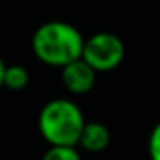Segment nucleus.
Instances as JSON below:
<instances>
[{"label":"nucleus","mask_w":160,"mask_h":160,"mask_svg":"<svg viewBox=\"0 0 160 160\" xmlns=\"http://www.w3.org/2000/svg\"><path fill=\"white\" fill-rule=\"evenodd\" d=\"M85 38L73 25L64 21L43 23L32 36V51L38 60L47 66L64 68L81 58Z\"/></svg>","instance_id":"nucleus-1"},{"label":"nucleus","mask_w":160,"mask_h":160,"mask_svg":"<svg viewBox=\"0 0 160 160\" xmlns=\"http://www.w3.org/2000/svg\"><path fill=\"white\" fill-rule=\"evenodd\" d=\"M85 117L79 106L72 100L57 98L43 106L40 111V134L49 145H79V138L85 128Z\"/></svg>","instance_id":"nucleus-2"},{"label":"nucleus","mask_w":160,"mask_h":160,"mask_svg":"<svg viewBox=\"0 0 160 160\" xmlns=\"http://www.w3.org/2000/svg\"><path fill=\"white\" fill-rule=\"evenodd\" d=\"M81 58L96 72H111L119 68L124 58V43L111 32H98L85 40Z\"/></svg>","instance_id":"nucleus-3"},{"label":"nucleus","mask_w":160,"mask_h":160,"mask_svg":"<svg viewBox=\"0 0 160 160\" xmlns=\"http://www.w3.org/2000/svg\"><path fill=\"white\" fill-rule=\"evenodd\" d=\"M60 77H62L66 91H70L72 94H85L96 83V72L83 58H77V60L66 64L62 68Z\"/></svg>","instance_id":"nucleus-4"},{"label":"nucleus","mask_w":160,"mask_h":160,"mask_svg":"<svg viewBox=\"0 0 160 160\" xmlns=\"http://www.w3.org/2000/svg\"><path fill=\"white\" fill-rule=\"evenodd\" d=\"M109 139H111V134L106 124L87 122L81 132V138H79V145L89 152H100L109 145Z\"/></svg>","instance_id":"nucleus-5"},{"label":"nucleus","mask_w":160,"mask_h":160,"mask_svg":"<svg viewBox=\"0 0 160 160\" xmlns=\"http://www.w3.org/2000/svg\"><path fill=\"white\" fill-rule=\"evenodd\" d=\"M28 79L30 75L23 66L12 64L6 68V73H4V87L10 91H23L28 85Z\"/></svg>","instance_id":"nucleus-6"},{"label":"nucleus","mask_w":160,"mask_h":160,"mask_svg":"<svg viewBox=\"0 0 160 160\" xmlns=\"http://www.w3.org/2000/svg\"><path fill=\"white\" fill-rule=\"evenodd\" d=\"M42 160H81L75 147H66V145H49Z\"/></svg>","instance_id":"nucleus-7"},{"label":"nucleus","mask_w":160,"mask_h":160,"mask_svg":"<svg viewBox=\"0 0 160 160\" xmlns=\"http://www.w3.org/2000/svg\"><path fill=\"white\" fill-rule=\"evenodd\" d=\"M149 156L151 160H160V122L152 128L149 136Z\"/></svg>","instance_id":"nucleus-8"},{"label":"nucleus","mask_w":160,"mask_h":160,"mask_svg":"<svg viewBox=\"0 0 160 160\" xmlns=\"http://www.w3.org/2000/svg\"><path fill=\"white\" fill-rule=\"evenodd\" d=\"M6 62L2 60V57H0V87H4V73H6Z\"/></svg>","instance_id":"nucleus-9"}]
</instances>
